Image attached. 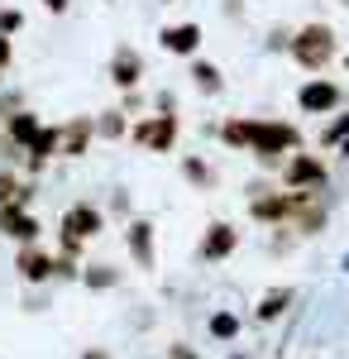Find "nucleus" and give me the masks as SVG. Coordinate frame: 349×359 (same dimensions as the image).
<instances>
[{
    "label": "nucleus",
    "mask_w": 349,
    "mask_h": 359,
    "mask_svg": "<svg viewBox=\"0 0 349 359\" xmlns=\"http://www.w3.org/2000/svg\"><path fill=\"white\" fill-rule=\"evenodd\" d=\"M15 273H20V283H29V287L53 283V254L43 245H15Z\"/></svg>",
    "instance_id": "nucleus-8"
},
{
    "label": "nucleus",
    "mask_w": 349,
    "mask_h": 359,
    "mask_svg": "<svg viewBox=\"0 0 349 359\" xmlns=\"http://www.w3.org/2000/svg\"><path fill=\"white\" fill-rule=\"evenodd\" d=\"M96 144V115H72L57 125V158H86Z\"/></svg>",
    "instance_id": "nucleus-5"
},
{
    "label": "nucleus",
    "mask_w": 349,
    "mask_h": 359,
    "mask_svg": "<svg viewBox=\"0 0 349 359\" xmlns=\"http://www.w3.org/2000/svg\"><path fill=\"white\" fill-rule=\"evenodd\" d=\"M110 211H115V216H130V192H125V187L110 192Z\"/></svg>",
    "instance_id": "nucleus-28"
},
{
    "label": "nucleus",
    "mask_w": 349,
    "mask_h": 359,
    "mask_svg": "<svg viewBox=\"0 0 349 359\" xmlns=\"http://www.w3.org/2000/svg\"><path fill=\"white\" fill-rule=\"evenodd\" d=\"M249 216L259 225H273V221H282L287 211H292V196H273V192H264V187H249Z\"/></svg>",
    "instance_id": "nucleus-14"
},
{
    "label": "nucleus",
    "mask_w": 349,
    "mask_h": 359,
    "mask_svg": "<svg viewBox=\"0 0 349 359\" xmlns=\"http://www.w3.org/2000/svg\"><path fill=\"white\" fill-rule=\"evenodd\" d=\"M81 359H110V350H101V345H96V350H86Z\"/></svg>",
    "instance_id": "nucleus-32"
},
{
    "label": "nucleus",
    "mask_w": 349,
    "mask_h": 359,
    "mask_svg": "<svg viewBox=\"0 0 349 359\" xmlns=\"http://www.w3.org/2000/svg\"><path fill=\"white\" fill-rule=\"evenodd\" d=\"M282 177H287V187H296V192H301V187H316V182H321V177H325V168L316 163L311 154H292V158H287V172H282Z\"/></svg>",
    "instance_id": "nucleus-15"
},
{
    "label": "nucleus",
    "mask_w": 349,
    "mask_h": 359,
    "mask_svg": "<svg viewBox=\"0 0 349 359\" xmlns=\"http://www.w3.org/2000/svg\"><path fill=\"white\" fill-rule=\"evenodd\" d=\"M144 53H139L135 43H120L115 53H110V82H115V91H139V82H144Z\"/></svg>",
    "instance_id": "nucleus-11"
},
{
    "label": "nucleus",
    "mask_w": 349,
    "mask_h": 359,
    "mask_svg": "<svg viewBox=\"0 0 349 359\" xmlns=\"http://www.w3.org/2000/svg\"><path fill=\"white\" fill-rule=\"evenodd\" d=\"M249 125H254V120H249V115H235V120H225V125H220V139H225V144H230V149H249Z\"/></svg>",
    "instance_id": "nucleus-22"
},
{
    "label": "nucleus",
    "mask_w": 349,
    "mask_h": 359,
    "mask_svg": "<svg viewBox=\"0 0 349 359\" xmlns=\"http://www.w3.org/2000/svg\"><path fill=\"white\" fill-rule=\"evenodd\" d=\"M158 48L163 53H172V57H196L201 53V25L196 20H177V25H163L158 29Z\"/></svg>",
    "instance_id": "nucleus-10"
},
{
    "label": "nucleus",
    "mask_w": 349,
    "mask_h": 359,
    "mask_svg": "<svg viewBox=\"0 0 349 359\" xmlns=\"http://www.w3.org/2000/svg\"><path fill=\"white\" fill-rule=\"evenodd\" d=\"M287 48H292V57L301 62V67H325V57L335 53V39H330L325 25H311V29H301Z\"/></svg>",
    "instance_id": "nucleus-7"
},
{
    "label": "nucleus",
    "mask_w": 349,
    "mask_h": 359,
    "mask_svg": "<svg viewBox=\"0 0 349 359\" xmlns=\"http://www.w3.org/2000/svg\"><path fill=\"white\" fill-rule=\"evenodd\" d=\"M130 135V115L120 111V106H110V111H96V139H125Z\"/></svg>",
    "instance_id": "nucleus-18"
},
{
    "label": "nucleus",
    "mask_w": 349,
    "mask_h": 359,
    "mask_svg": "<svg viewBox=\"0 0 349 359\" xmlns=\"http://www.w3.org/2000/svg\"><path fill=\"white\" fill-rule=\"evenodd\" d=\"M130 139H135L144 154H172L177 139H182V120L167 115V111H153V115H144L139 125H130Z\"/></svg>",
    "instance_id": "nucleus-3"
},
{
    "label": "nucleus",
    "mask_w": 349,
    "mask_h": 359,
    "mask_svg": "<svg viewBox=\"0 0 349 359\" xmlns=\"http://www.w3.org/2000/svg\"><path fill=\"white\" fill-rule=\"evenodd\" d=\"M81 264H86V259H81L77 249H57V254H53V278H57V283H77Z\"/></svg>",
    "instance_id": "nucleus-21"
},
{
    "label": "nucleus",
    "mask_w": 349,
    "mask_h": 359,
    "mask_svg": "<svg viewBox=\"0 0 349 359\" xmlns=\"http://www.w3.org/2000/svg\"><path fill=\"white\" fill-rule=\"evenodd\" d=\"M0 235L15 245H39L43 240V221L34 216V206H0Z\"/></svg>",
    "instance_id": "nucleus-6"
},
{
    "label": "nucleus",
    "mask_w": 349,
    "mask_h": 359,
    "mask_svg": "<svg viewBox=\"0 0 349 359\" xmlns=\"http://www.w3.org/2000/svg\"><path fill=\"white\" fill-rule=\"evenodd\" d=\"M15 192H20V172L15 168H0V206H10Z\"/></svg>",
    "instance_id": "nucleus-26"
},
{
    "label": "nucleus",
    "mask_w": 349,
    "mask_h": 359,
    "mask_svg": "<svg viewBox=\"0 0 349 359\" xmlns=\"http://www.w3.org/2000/svg\"><path fill=\"white\" fill-rule=\"evenodd\" d=\"M182 177H187L191 187H201V192L215 187V172H211V163H206L201 154H187V158H182Z\"/></svg>",
    "instance_id": "nucleus-20"
},
{
    "label": "nucleus",
    "mask_w": 349,
    "mask_h": 359,
    "mask_svg": "<svg viewBox=\"0 0 349 359\" xmlns=\"http://www.w3.org/2000/svg\"><path fill=\"white\" fill-rule=\"evenodd\" d=\"M34 192H39L34 182H20V192H15V206H34Z\"/></svg>",
    "instance_id": "nucleus-29"
},
{
    "label": "nucleus",
    "mask_w": 349,
    "mask_h": 359,
    "mask_svg": "<svg viewBox=\"0 0 349 359\" xmlns=\"http://www.w3.org/2000/svg\"><path fill=\"white\" fill-rule=\"evenodd\" d=\"M39 130H43V120H39V111H29V106H20L15 115H5V130H0V135L10 139V144H15L20 154H25L29 144H34V135H39Z\"/></svg>",
    "instance_id": "nucleus-13"
},
{
    "label": "nucleus",
    "mask_w": 349,
    "mask_h": 359,
    "mask_svg": "<svg viewBox=\"0 0 349 359\" xmlns=\"http://www.w3.org/2000/svg\"><path fill=\"white\" fill-rule=\"evenodd\" d=\"M335 101H340V91H335L330 82H311V86H301V111L316 115V111H330Z\"/></svg>",
    "instance_id": "nucleus-19"
},
{
    "label": "nucleus",
    "mask_w": 349,
    "mask_h": 359,
    "mask_svg": "<svg viewBox=\"0 0 349 359\" xmlns=\"http://www.w3.org/2000/svg\"><path fill=\"white\" fill-rule=\"evenodd\" d=\"M25 29V10H15V5H0V34L5 39H15Z\"/></svg>",
    "instance_id": "nucleus-25"
},
{
    "label": "nucleus",
    "mask_w": 349,
    "mask_h": 359,
    "mask_svg": "<svg viewBox=\"0 0 349 359\" xmlns=\"http://www.w3.org/2000/svg\"><path fill=\"white\" fill-rule=\"evenodd\" d=\"M101 230H106V211H101L96 201H77V206H67L62 221H57V249L86 254V240H96Z\"/></svg>",
    "instance_id": "nucleus-1"
},
{
    "label": "nucleus",
    "mask_w": 349,
    "mask_h": 359,
    "mask_svg": "<svg viewBox=\"0 0 349 359\" xmlns=\"http://www.w3.org/2000/svg\"><path fill=\"white\" fill-rule=\"evenodd\" d=\"M235 249H240V230L230 221H211L206 235H201V245H196V259H201V264H225Z\"/></svg>",
    "instance_id": "nucleus-9"
},
{
    "label": "nucleus",
    "mask_w": 349,
    "mask_h": 359,
    "mask_svg": "<svg viewBox=\"0 0 349 359\" xmlns=\"http://www.w3.org/2000/svg\"><path fill=\"white\" fill-rule=\"evenodd\" d=\"M39 5H43L48 15H67V10H72V0H39Z\"/></svg>",
    "instance_id": "nucleus-30"
},
{
    "label": "nucleus",
    "mask_w": 349,
    "mask_h": 359,
    "mask_svg": "<svg viewBox=\"0 0 349 359\" xmlns=\"http://www.w3.org/2000/svg\"><path fill=\"white\" fill-rule=\"evenodd\" d=\"M211 335L215 340H235V335H240V316H235V311H215L211 316Z\"/></svg>",
    "instance_id": "nucleus-24"
},
{
    "label": "nucleus",
    "mask_w": 349,
    "mask_h": 359,
    "mask_svg": "<svg viewBox=\"0 0 349 359\" xmlns=\"http://www.w3.org/2000/svg\"><path fill=\"white\" fill-rule=\"evenodd\" d=\"M125 249H130V264L153 273L158 269V235H153V221L149 216H130L125 221Z\"/></svg>",
    "instance_id": "nucleus-4"
},
{
    "label": "nucleus",
    "mask_w": 349,
    "mask_h": 359,
    "mask_svg": "<svg viewBox=\"0 0 349 359\" xmlns=\"http://www.w3.org/2000/svg\"><path fill=\"white\" fill-rule=\"evenodd\" d=\"M296 144H301V135H296L292 125H282V120H254L249 125V158H259V163H278L282 154H292Z\"/></svg>",
    "instance_id": "nucleus-2"
},
{
    "label": "nucleus",
    "mask_w": 349,
    "mask_h": 359,
    "mask_svg": "<svg viewBox=\"0 0 349 359\" xmlns=\"http://www.w3.org/2000/svg\"><path fill=\"white\" fill-rule=\"evenodd\" d=\"M292 302V292H287V287H278V292H264V302H259V311H254V316H259V321H273V316H282V306Z\"/></svg>",
    "instance_id": "nucleus-23"
},
{
    "label": "nucleus",
    "mask_w": 349,
    "mask_h": 359,
    "mask_svg": "<svg viewBox=\"0 0 349 359\" xmlns=\"http://www.w3.org/2000/svg\"><path fill=\"white\" fill-rule=\"evenodd\" d=\"M191 86H196V91H201V96H220V91H225V77H220V67H215V62H206V57H191Z\"/></svg>",
    "instance_id": "nucleus-17"
},
{
    "label": "nucleus",
    "mask_w": 349,
    "mask_h": 359,
    "mask_svg": "<svg viewBox=\"0 0 349 359\" xmlns=\"http://www.w3.org/2000/svg\"><path fill=\"white\" fill-rule=\"evenodd\" d=\"M10 62H15V39H5V34H0V86H5V72H10Z\"/></svg>",
    "instance_id": "nucleus-27"
},
{
    "label": "nucleus",
    "mask_w": 349,
    "mask_h": 359,
    "mask_svg": "<svg viewBox=\"0 0 349 359\" xmlns=\"http://www.w3.org/2000/svg\"><path fill=\"white\" fill-rule=\"evenodd\" d=\"M81 287H91V292H110V287H120V269L106 264V259H91V264H81Z\"/></svg>",
    "instance_id": "nucleus-16"
},
{
    "label": "nucleus",
    "mask_w": 349,
    "mask_h": 359,
    "mask_svg": "<svg viewBox=\"0 0 349 359\" xmlns=\"http://www.w3.org/2000/svg\"><path fill=\"white\" fill-rule=\"evenodd\" d=\"M167 359H201V355H196V350H187V345H172V350H167Z\"/></svg>",
    "instance_id": "nucleus-31"
},
{
    "label": "nucleus",
    "mask_w": 349,
    "mask_h": 359,
    "mask_svg": "<svg viewBox=\"0 0 349 359\" xmlns=\"http://www.w3.org/2000/svg\"><path fill=\"white\" fill-rule=\"evenodd\" d=\"M57 158V125H43L39 135H34V144L25 149V172L29 177H43V168Z\"/></svg>",
    "instance_id": "nucleus-12"
}]
</instances>
